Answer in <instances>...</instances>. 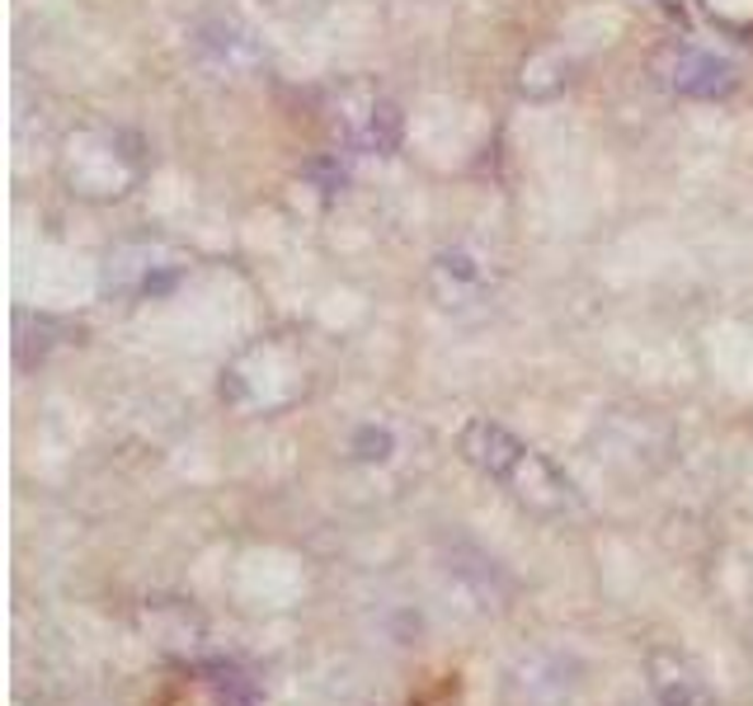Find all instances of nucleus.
Returning a JSON list of instances; mask_svg holds the SVG:
<instances>
[{"mask_svg":"<svg viewBox=\"0 0 753 706\" xmlns=\"http://www.w3.org/2000/svg\"><path fill=\"white\" fill-rule=\"evenodd\" d=\"M462 458L490 476L495 485H505L513 505H523L528 513L537 518H565L579 509V490L560 471L542 458L537 448H528L518 433H509L505 424L495 419H466L462 429Z\"/></svg>","mask_w":753,"mask_h":706,"instance_id":"obj_1","label":"nucleus"},{"mask_svg":"<svg viewBox=\"0 0 753 706\" xmlns=\"http://www.w3.org/2000/svg\"><path fill=\"white\" fill-rule=\"evenodd\" d=\"M141 141L118 128H81L61 147V180L81 198H123L141 180Z\"/></svg>","mask_w":753,"mask_h":706,"instance_id":"obj_2","label":"nucleus"},{"mask_svg":"<svg viewBox=\"0 0 753 706\" xmlns=\"http://www.w3.org/2000/svg\"><path fill=\"white\" fill-rule=\"evenodd\" d=\"M306 386H311V377H306L302 354L278 339H264L255 349H245L222 372V401L241 405V410H255V415L282 410V405H292L297 396H306Z\"/></svg>","mask_w":753,"mask_h":706,"instance_id":"obj_3","label":"nucleus"},{"mask_svg":"<svg viewBox=\"0 0 753 706\" xmlns=\"http://www.w3.org/2000/svg\"><path fill=\"white\" fill-rule=\"evenodd\" d=\"M188 269V255L165 241H132L104 255V292L108 297H161Z\"/></svg>","mask_w":753,"mask_h":706,"instance_id":"obj_4","label":"nucleus"},{"mask_svg":"<svg viewBox=\"0 0 753 706\" xmlns=\"http://www.w3.org/2000/svg\"><path fill=\"white\" fill-rule=\"evenodd\" d=\"M335 132L349 151L391 155L401 147V108L372 85H349L335 94Z\"/></svg>","mask_w":753,"mask_h":706,"instance_id":"obj_5","label":"nucleus"},{"mask_svg":"<svg viewBox=\"0 0 753 706\" xmlns=\"http://www.w3.org/2000/svg\"><path fill=\"white\" fill-rule=\"evenodd\" d=\"M646 679L654 706H716L711 683L702 679V669L679 646H654L646 655Z\"/></svg>","mask_w":753,"mask_h":706,"instance_id":"obj_6","label":"nucleus"},{"mask_svg":"<svg viewBox=\"0 0 753 706\" xmlns=\"http://www.w3.org/2000/svg\"><path fill=\"white\" fill-rule=\"evenodd\" d=\"M664 85L683 100H726L740 85V71L716 53H673L664 67Z\"/></svg>","mask_w":753,"mask_h":706,"instance_id":"obj_7","label":"nucleus"},{"mask_svg":"<svg viewBox=\"0 0 753 706\" xmlns=\"http://www.w3.org/2000/svg\"><path fill=\"white\" fill-rule=\"evenodd\" d=\"M485 264L476 255H466V250H443V255L433 259V288L443 297V306H457L466 297H476L485 288Z\"/></svg>","mask_w":753,"mask_h":706,"instance_id":"obj_8","label":"nucleus"},{"mask_svg":"<svg viewBox=\"0 0 753 706\" xmlns=\"http://www.w3.org/2000/svg\"><path fill=\"white\" fill-rule=\"evenodd\" d=\"M198 53L202 61L217 71V76H235V71H250L255 67V43H250V34H235L231 24H208V28H198Z\"/></svg>","mask_w":753,"mask_h":706,"instance_id":"obj_9","label":"nucleus"},{"mask_svg":"<svg viewBox=\"0 0 753 706\" xmlns=\"http://www.w3.org/2000/svg\"><path fill=\"white\" fill-rule=\"evenodd\" d=\"M208 673H212L208 683H212L217 706H259V687L250 673H241L235 664H212Z\"/></svg>","mask_w":753,"mask_h":706,"instance_id":"obj_10","label":"nucleus"},{"mask_svg":"<svg viewBox=\"0 0 753 706\" xmlns=\"http://www.w3.org/2000/svg\"><path fill=\"white\" fill-rule=\"evenodd\" d=\"M391 448H396V438H391V429H376V424H363V429L354 433V458L358 462H386Z\"/></svg>","mask_w":753,"mask_h":706,"instance_id":"obj_11","label":"nucleus"},{"mask_svg":"<svg viewBox=\"0 0 753 706\" xmlns=\"http://www.w3.org/2000/svg\"><path fill=\"white\" fill-rule=\"evenodd\" d=\"M14 706H24V702H14Z\"/></svg>","mask_w":753,"mask_h":706,"instance_id":"obj_12","label":"nucleus"}]
</instances>
